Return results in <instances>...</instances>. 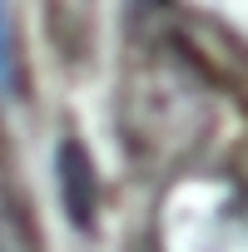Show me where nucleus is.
I'll return each mask as SVG.
<instances>
[{
    "label": "nucleus",
    "instance_id": "2",
    "mask_svg": "<svg viewBox=\"0 0 248 252\" xmlns=\"http://www.w3.org/2000/svg\"><path fill=\"white\" fill-rule=\"evenodd\" d=\"M0 252H40V227L25 198L0 188Z\"/></svg>",
    "mask_w": 248,
    "mask_h": 252
},
{
    "label": "nucleus",
    "instance_id": "1",
    "mask_svg": "<svg viewBox=\"0 0 248 252\" xmlns=\"http://www.w3.org/2000/svg\"><path fill=\"white\" fill-rule=\"evenodd\" d=\"M55 178H60V193H65V213L75 227H89L94 222V208H99V173L84 154L80 139H65L55 149Z\"/></svg>",
    "mask_w": 248,
    "mask_h": 252
},
{
    "label": "nucleus",
    "instance_id": "3",
    "mask_svg": "<svg viewBox=\"0 0 248 252\" xmlns=\"http://www.w3.org/2000/svg\"><path fill=\"white\" fill-rule=\"evenodd\" d=\"M15 84V40H10V25H5V10H0V89Z\"/></svg>",
    "mask_w": 248,
    "mask_h": 252
}]
</instances>
